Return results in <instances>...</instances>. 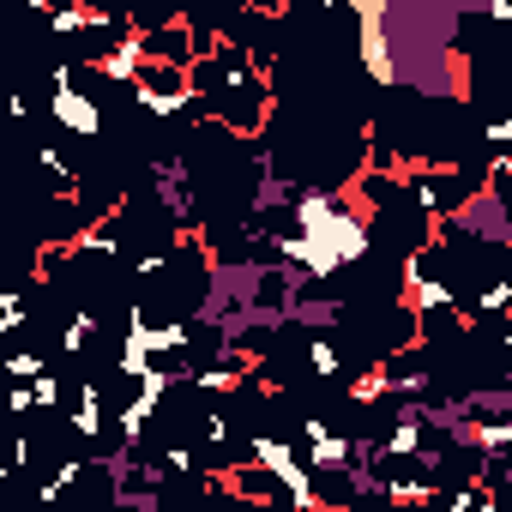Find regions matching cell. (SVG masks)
I'll return each instance as SVG.
<instances>
[{"instance_id": "obj_1", "label": "cell", "mask_w": 512, "mask_h": 512, "mask_svg": "<svg viewBox=\"0 0 512 512\" xmlns=\"http://www.w3.org/2000/svg\"><path fill=\"white\" fill-rule=\"evenodd\" d=\"M434 235H464V241H488V247H506L512 241V217H506V193H470L446 223H434Z\"/></svg>"}, {"instance_id": "obj_2", "label": "cell", "mask_w": 512, "mask_h": 512, "mask_svg": "<svg viewBox=\"0 0 512 512\" xmlns=\"http://www.w3.org/2000/svg\"><path fill=\"white\" fill-rule=\"evenodd\" d=\"M386 7H392V0H350L344 13L356 19V55H362V67H368V79L392 91V37H386Z\"/></svg>"}, {"instance_id": "obj_3", "label": "cell", "mask_w": 512, "mask_h": 512, "mask_svg": "<svg viewBox=\"0 0 512 512\" xmlns=\"http://www.w3.org/2000/svg\"><path fill=\"white\" fill-rule=\"evenodd\" d=\"M133 103H139L151 121H193L187 73H175V67H145L139 85H133Z\"/></svg>"}, {"instance_id": "obj_4", "label": "cell", "mask_w": 512, "mask_h": 512, "mask_svg": "<svg viewBox=\"0 0 512 512\" xmlns=\"http://www.w3.org/2000/svg\"><path fill=\"white\" fill-rule=\"evenodd\" d=\"M151 187H157V205H163V217H175V229L199 235V199H193L187 163H181V157H151Z\"/></svg>"}, {"instance_id": "obj_5", "label": "cell", "mask_w": 512, "mask_h": 512, "mask_svg": "<svg viewBox=\"0 0 512 512\" xmlns=\"http://www.w3.org/2000/svg\"><path fill=\"white\" fill-rule=\"evenodd\" d=\"M296 458H302L308 476L350 470V434H338L326 416H308V422H302V446H296Z\"/></svg>"}, {"instance_id": "obj_6", "label": "cell", "mask_w": 512, "mask_h": 512, "mask_svg": "<svg viewBox=\"0 0 512 512\" xmlns=\"http://www.w3.org/2000/svg\"><path fill=\"white\" fill-rule=\"evenodd\" d=\"M49 115H55L67 133H79V139H97V133H103V109H97V97H85L79 85H55V91H49Z\"/></svg>"}, {"instance_id": "obj_7", "label": "cell", "mask_w": 512, "mask_h": 512, "mask_svg": "<svg viewBox=\"0 0 512 512\" xmlns=\"http://www.w3.org/2000/svg\"><path fill=\"white\" fill-rule=\"evenodd\" d=\"M368 476H374V470H368ZM374 482H380V500H386L392 512H422V506L440 500V482L422 476V470H416V476H374Z\"/></svg>"}, {"instance_id": "obj_8", "label": "cell", "mask_w": 512, "mask_h": 512, "mask_svg": "<svg viewBox=\"0 0 512 512\" xmlns=\"http://www.w3.org/2000/svg\"><path fill=\"white\" fill-rule=\"evenodd\" d=\"M91 73H103L109 85H139V73H145V55H139V43L133 37H121V43H109V49H97L91 55Z\"/></svg>"}, {"instance_id": "obj_9", "label": "cell", "mask_w": 512, "mask_h": 512, "mask_svg": "<svg viewBox=\"0 0 512 512\" xmlns=\"http://www.w3.org/2000/svg\"><path fill=\"white\" fill-rule=\"evenodd\" d=\"M73 434L79 440H97L103 428H109V404H103V386H91V380H79V398H73Z\"/></svg>"}, {"instance_id": "obj_10", "label": "cell", "mask_w": 512, "mask_h": 512, "mask_svg": "<svg viewBox=\"0 0 512 512\" xmlns=\"http://www.w3.org/2000/svg\"><path fill=\"white\" fill-rule=\"evenodd\" d=\"M506 308H512V284H506V278H482V290H476V296L464 302V314H470L476 326H488V320H500Z\"/></svg>"}, {"instance_id": "obj_11", "label": "cell", "mask_w": 512, "mask_h": 512, "mask_svg": "<svg viewBox=\"0 0 512 512\" xmlns=\"http://www.w3.org/2000/svg\"><path fill=\"white\" fill-rule=\"evenodd\" d=\"M344 314H350V308H344L338 296H314V290H308V296L290 308V320H302V326H314V332H332Z\"/></svg>"}, {"instance_id": "obj_12", "label": "cell", "mask_w": 512, "mask_h": 512, "mask_svg": "<svg viewBox=\"0 0 512 512\" xmlns=\"http://www.w3.org/2000/svg\"><path fill=\"white\" fill-rule=\"evenodd\" d=\"M458 404H464V416H512V386H470V392H458Z\"/></svg>"}, {"instance_id": "obj_13", "label": "cell", "mask_w": 512, "mask_h": 512, "mask_svg": "<svg viewBox=\"0 0 512 512\" xmlns=\"http://www.w3.org/2000/svg\"><path fill=\"white\" fill-rule=\"evenodd\" d=\"M145 428H151V410L139 398H121L115 404V434H121V452H139L145 446Z\"/></svg>"}, {"instance_id": "obj_14", "label": "cell", "mask_w": 512, "mask_h": 512, "mask_svg": "<svg viewBox=\"0 0 512 512\" xmlns=\"http://www.w3.org/2000/svg\"><path fill=\"white\" fill-rule=\"evenodd\" d=\"M151 368H157V362H151V350H145L139 338H121V350H115V374H121L127 386H139Z\"/></svg>"}, {"instance_id": "obj_15", "label": "cell", "mask_w": 512, "mask_h": 512, "mask_svg": "<svg viewBox=\"0 0 512 512\" xmlns=\"http://www.w3.org/2000/svg\"><path fill=\"white\" fill-rule=\"evenodd\" d=\"M302 362H308V368H314L320 380H338V374H344V356H338V344H332L326 332H314V338H308V350H302Z\"/></svg>"}, {"instance_id": "obj_16", "label": "cell", "mask_w": 512, "mask_h": 512, "mask_svg": "<svg viewBox=\"0 0 512 512\" xmlns=\"http://www.w3.org/2000/svg\"><path fill=\"white\" fill-rule=\"evenodd\" d=\"M350 404H356V410L386 404V362H374V368H362V374L350 380Z\"/></svg>"}, {"instance_id": "obj_17", "label": "cell", "mask_w": 512, "mask_h": 512, "mask_svg": "<svg viewBox=\"0 0 512 512\" xmlns=\"http://www.w3.org/2000/svg\"><path fill=\"white\" fill-rule=\"evenodd\" d=\"M79 476H85V458H61V464H55V476H49V482L37 488V500H43V506H55V500H67V488H73Z\"/></svg>"}, {"instance_id": "obj_18", "label": "cell", "mask_w": 512, "mask_h": 512, "mask_svg": "<svg viewBox=\"0 0 512 512\" xmlns=\"http://www.w3.org/2000/svg\"><path fill=\"white\" fill-rule=\"evenodd\" d=\"M91 338H97V314L85 308V314H73V320H67V332H61V350H67V356H79Z\"/></svg>"}, {"instance_id": "obj_19", "label": "cell", "mask_w": 512, "mask_h": 512, "mask_svg": "<svg viewBox=\"0 0 512 512\" xmlns=\"http://www.w3.org/2000/svg\"><path fill=\"white\" fill-rule=\"evenodd\" d=\"M7 374H13L19 386H31L37 374H49V362H43V350H13V356H7Z\"/></svg>"}, {"instance_id": "obj_20", "label": "cell", "mask_w": 512, "mask_h": 512, "mask_svg": "<svg viewBox=\"0 0 512 512\" xmlns=\"http://www.w3.org/2000/svg\"><path fill=\"white\" fill-rule=\"evenodd\" d=\"M157 464H163V476H199V458H193V446H181V440H169Z\"/></svg>"}, {"instance_id": "obj_21", "label": "cell", "mask_w": 512, "mask_h": 512, "mask_svg": "<svg viewBox=\"0 0 512 512\" xmlns=\"http://www.w3.org/2000/svg\"><path fill=\"white\" fill-rule=\"evenodd\" d=\"M61 398H67V380H61V374H37V380H31V404H37V410H55Z\"/></svg>"}, {"instance_id": "obj_22", "label": "cell", "mask_w": 512, "mask_h": 512, "mask_svg": "<svg viewBox=\"0 0 512 512\" xmlns=\"http://www.w3.org/2000/svg\"><path fill=\"white\" fill-rule=\"evenodd\" d=\"M440 500H446V512H482V494L470 488V476H464V488H440Z\"/></svg>"}, {"instance_id": "obj_23", "label": "cell", "mask_w": 512, "mask_h": 512, "mask_svg": "<svg viewBox=\"0 0 512 512\" xmlns=\"http://www.w3.org/2000/svg\"><path fill=\"white\" fill-rule=\"evenodd\" d=\"M0 314H7L13 326H31V302H25V290H0Z\"/></svg>"}, {"instance_id": "obj_24", "label": "cell", "mask_w": 512, "mask_h": 512, "mask_svg": "<svg viewBox=\"0 0 512 512\" xmlns=\"http://www.w3.org/2000/svg\"><path fill=\"white\" fill-rule=\"evenodd\" d=\"M31 464H37V440H31V434H19V440H13V452H7V470L19 476V470H31Z\"/></svg>"}, {"instance_id": "obj_25", "label": "cell", "mask_w": 512, "mask_h": 512, "mask_svg": "<svg viewBox=\"0 0 512 512\" xmlns=\"http://www.w3.org/2000/svg\"><path fill=\"white\" fill-rule=\"evenodd\" d=\"M482 139H488V151H494V157H500V151H506V145H512V121H506V115H494V121H488V127H482Z\"/></svg>"}, {"instance_id": "obj_26", "label": "cell", "mask_w": 512, "mask_h": 512, "mask_svg": "<svg viewBox=\"0 0 512 512\" xmlns=\"http://www.w3.org/2000/svg\"><path fill=\"white\" fill-rule=\"evenodd\" d=\"M31 410H37V404H31V386H13V392H7V416H31Z\"/></svg>"}, {"instance_id": "obj_27", "label": "cell", "mask_w": 512, "mask_h": 512, "mask_svg": "<svg viewBox=\"0 0 512 512\" xmlns=\"http://www.w3.org/2000/svg\"><path fill=\"white\" fill-rule=\"evenodd\" d=\"M482 19H488V25H506V19H512V7H506V0H488Z\"/></svg>"}, {"instance_id": "obj_28", "label": "cell", "mask_w": 512, "mask_h": 512, "mask_svg": "<svg viewBox=\"0 0 512 512\" xmlns=\"http://www.w3.org/2000/svg\"><path fill=\"white\" fill-rule=\"evenodd\" d=\"M13 332H19V326H13L7 314H0V350H7V338H13Z\"/></svg>"}, {"instance_id": "obj_29", "label": "cell", "mask_w": 512, "mask_h": 512, "mask_svg": "<svg viewBox=\"0 0 512 512\" xmlns=\"http://www.w3.org/2000/svg\"><path fill=\"white\" fill-rule=\"evenodd\" d=\"M7 482H13V470H7V464H0V488H7Z\"/></svg>"}, {"instance_id": "obj_30", "label": "cell", "mask_w": 512, "mask_h": 512, "mask_svg": "<svg viewBox=\"0 0 512 512\" xmlns=\"http://www.w3.org/2000/svg\"><path fill=\"white\" fill-rule=\"evenodd\" d=\"M7 512H25V506H7Z\"/></svg>"}, {"instance_id": "obj_31", "label": "cell", "mask_w": 512, "mask_h": 512, "mask_svg": "<svg viewBox=\"0 0 512 512\" xmlns=\"http://www.w3.org/2000/svg\"><path fill=\"white\" fill-rule=\"evenodd\" d=\"M157 512H163V506H157Z\"/></svg>"}]
</instances>
